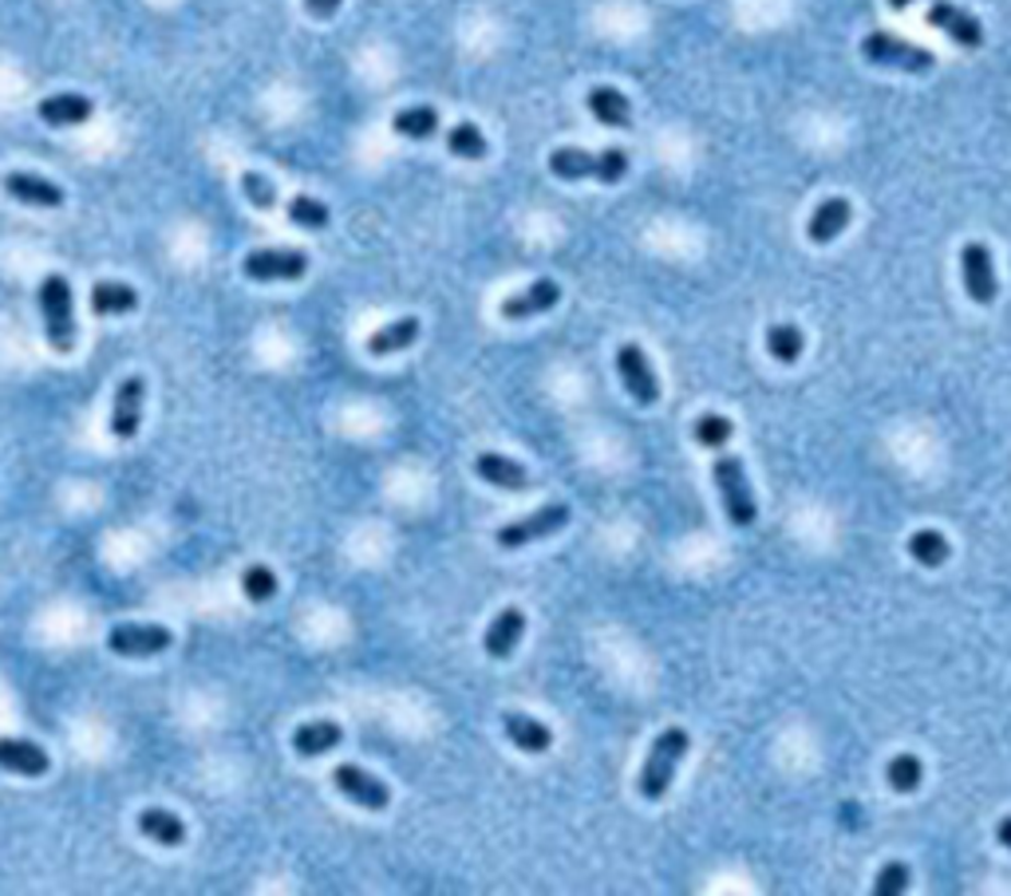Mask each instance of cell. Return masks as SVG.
I'll list each match as a JSON object with an SVG mask.
<instances>
[{"label": "cell", "mask_w": 1011, "mask_h": 896, "mask_svg": "<svg viewBox=\"0 0 1011 896\" xmlns=\"http://www.w3.org/2000/svg\"><path fill=\"white\" fill-rule=\"evenodd\" d=\"M569 525V505L566 502H549L542 505V510H534L530 517H522V522H510L498 530V545L502 549H522V545H534L542 542V537L557 534V530H566Z\"/></svg>", "instance_id": "52a82bcc"}, {"label": "cell", "mask_w": 1011, "mask_h": 896, "mask_svg": "<svg viewBox=\"0 0 1011 896\" xmlns=\"http://www.w3.org/2000/svg\"><path fill=\"white\" fill-rule=\"evenodd\" d=\"M905 888H909V865H900V861L881 865L878 881H873V893L878 896H900Z\"/></svg>", "instance_id": "e575fe53"}, {"label": "cell", "mask_w": 1011, "mask_h": 896, "mask_svg": "<svg viewBox=\"0 0 1011 896\" xmlns=\"http://www.w3.org/2000/svg\"><path fill=\"white\" fill-rule=\"evenodd\" d=\"M688 746H692V738L684 726H664V731H660L652 750H648L644 766H640V798L660 802V798L672 790V778H676L679 763L688 755Z\"/></svg>", "instance_id": "6da1fadb"}, {"label": "cell", "mask_w": 1011, "mask_h": 896, "mask_svg": "<svg viewBox=\"0 0 1011 896\" xmlns=\"http://www.w3.org/2000/svg\"><path fill=\"white\" fill-rule=\"evenodd\" d=\"M139 309V292L123 281H100L92 289V313L95 316H123Z\"/></svg>", "instance_id": "484cf974"}, {"label": "cell", "mask_w": 1011, "mask_h": 896, "mask_svg": "<svg viewBox=\"0 0 1011 896\" xmlns=\"http://www.w3.org/2000/svg\"><path fill=\"white\" fill-rule=\"evenodd\" d=\"M549 174L561 182H581V178H597L605 186H617L628 174V154L608 147V151H581V147H561V151L549 154Z\"/></svg>", "instance_id": "7a4b0ae2"}, {"label": "cell", "mask_w": 1011, "mask_h": 896, "mask_svg": "<svg viewBox=\"0 0 1011 896\" xmlns=\"http://www.w3.org/2000/svg\"><path fill=\"white\" fill-rule=\"evenodd\" d=\"M95 115V103L80 91H60V95H48L40 100V119L48 127H80Z\"/></svg>", "instance_id": "e0dca14e"}, {"label": "cell", "mask_w": 1011, "mask_h": 896, "mask_svg": "<svg viewBox=\"0 0 1011 896\" xmlns=\"http://www.w3.org/2000/svg\"><path fill=\"white\" fill-rule=\"evenodd\" d=\"M617 375L625 383V392L632 395V404L640 407L660 404V375L640 344H625L617 352Z\"/></svg>", "instance_id": "8992f818"}, {"label": "cell", "mask_w": 1011, "mask_h": 896, "mask_svg": "<svg viewBox=\"0 0 1011 896\" xmlns=\"http://www.w3.org/2000/svg\"><path fill=\"white\" fill-rule=\"evenodd\" d=\"M711 478H716V486H719V498H723V510H728L731 525H739V530L755 525L758 505H755V493H751L747 470H743V458H735V454L716 458Z\"/></svg>", "instance_id": "277c9868"}, {"label": "cell", "mask_w": 1011, "mask_h": 896, "mask_svg": "<svg viewBox=\"0 0 1011 896\" xmlns=\"http://www.w3.org/2000/svg\"><path fill=\"white\" fill-rule=\"evenodd\" d=\"M142 399H147V383H142V375H131V380L119 383V392H115V404H112V434L119 439V443H127V439H135V434H139Z\"/></svg>", "instance_id": "5bb4252c"}, {"label": "cell", "mask_w": 1011, "mask_h": 896, "mask_svg": "<svg viewBox=\"0 0 1011 896\" xmlns=\"http://www.w3.org/2000/svg\"><path fill=\"white\" fill-rule=\"evenodd\" d=\"M446 151L455 154V159L478 162V159H486L490 142H486L483 127H475V123H455V127L446 131Z\"/></svg>", "instance_id": "f1b7e54d"}, {"label": "cell", "mask_w": 1011, "mask_h": 896, "mask_svg": "<svg viewBox=\"0 0 1011 896\" xmlns=\"http://www.w3.org/2000/svg\"><path fill=\"white\" fill-rule=\"evenodd\" d=\"M4 194L16 198V202H24V206H40V210H56V206H63V190L56 186V182L40 178V174L12 171L9 178H4Z\"/></svg>", "instance_id": "2e32d148"}, {"label": "cell", "mask_w": 1011, "mask_h": 896, "mask_svg": "<svg viewBox=\"0 0 1011 896\" xmlns=\"http://www.w3.org/2000/svg\"><path fill=\"white\" fill-rule=\"evenodd\" d=\"M925 21H929L932 28H941L944 36H949L952 44H961V48H980L984 44V24L976 21L972 12H964L961 4H952V0H932Z\"/></svg>", "instance_id": "7c38bea8"}, {"label": "cell", "mask_w": 1011, "mask_h": 896, "mask_svg": "<svg viewBox=\"0 0 1011 896\" xmlns=\"http://www.w3.org/2000/svg\"><path fill=\"white\" fill-rule=\"evenodd\" d=\"M139 834L151 837V841H159V846L174 849V846H183L186 841V822L178 814H171V810L151 806V810H142L139 814Z\"/></svg>", "instance_id": "cb8c5ba5"}, {"label": "cell", "mask_w": 1011, "mask_h": 896, "mask_svg": "<svg viewBox=\"0 0 1011 896\" xmlns=\"http://www.w3.org/2000/svg\"><path fill=\"white\" fill-rule=\"evenodd\" d=\"M419 328H423V324L415 321V316H399V321H392L387 328H380V333L368 336V352L372 356L404 352V348H411V344L419 340Z\"/></svg>", "instance_id": "d4e9b609"}, {"label": "cell", "mask_w": 1011, "mask_h": 896, "mask_svg": "<svg viewBox=\"0 0 1011 896\" xmlns=\"http://www.w3.org/2000/svg\"><path fill=\"white\" fill-rule=\"evenodd\" d=\"M242 190H245V198H249L257 210H274L277 206V190H274V182L265 178V174H245L242 178Z\"/></svg>", "instance_id": "d590c367"}, {"label": "cell", "mask_w": 1011, "mask_h": 896, "mask_svg": "<svg viewBox=\"0 0 1011 896\" xmlns=\"http://www.w3.org/2000/svg\"><path fill=\"white\" fill-rule=\"evenodd\" d=\"M340 743H345V726L333 719H313V723H301L293 731V750L301 758H321Z\"/></svg>", "instance_id": "ac0fdd59"}, {"label": "cell", "mask_w": 1011, "mask_h": 896, "mask_svg": "<svg viewBox=\"0 0 1011 896\" xmlns=\"http://www.w3.org/2000/svg\"><path fill=\"white\" fill-rule=\"evenodd\" d=\"M589 115L601 123V127H632V103H628L625 91L617 88H593L589 91Z\"/></svg>", "instance_id": "603a6c76"}, {"label": "cell", "mask_w": 1011, "mask_h": 896, "mask_svg": "<svg viewBox=\"0 0 1011 896\" xmlns=\"http://www.w3.org/2000/svg\"><path fill=\"white\" fill-rule=\"evenodd\" d=\"M340 4H345V0H304L309 16H316V21H328V16H336V12H340Z\"/></svg>", "instance_id": "8d00e7d4"}, {"label": "cell", "mask_w": 1011, "mask_h": 896, "mask_svg": "<svg viewBox=\"0 0 1011 896\" xmlns=\"http://www.w3.org/2000/svg\"><path fill=\"white\" fill-rule=\"evenodd\" d=\"M392 127H395V135H404V139H415V142L435 139L439 112L435 107H404V112L392 119Z\"/></svg>", "instance_id": "4dcf8cb0"}, {"label": "cell", "mask_w": 1011, "mask_h": 896, "mask_svg": "<svg viewBox=\"0 0 1011 896\" xmlns=\"http://www.w3.org/2000/svg\"><path fill=\"white\" fill-rule=\"evenodd\" d=\"M333 782H336V790L348 798V802H356V806L375 810V814L392 806V790H387V782H380L375 775H368L364 766L340 763L333 770Z\"/></svg>", "instance_id": "9c48e42d"}, {"label": "cell", "mask_w": 1011, "mask_h": 896, "mask_svg": "<svg viewBox=\"0 0 1011 896\" xmlns=\"http://www.w3.org/2000/svg\"><path fill=\"white\" fill-rule=\"evenodd\" d=\"M802 348H806V336L799 324H770L767 328V352L775 363H799Z\"/></svg>", "instance_id": "83f0119b"}, {"label": "cell", "mask_w": 1011, "mask_h": 896, "mask_svg": "<svg viewBox=\"0 0 1011 896\" xmlns=\"http://www.w3.org/2000/svg\"><path fill=\"white\" fill-rule=\"evenodd\" d=\"M885 4H890L893 12H905V9H909V4H913V0H885Z\"/></svg>", "instance_id": "f35d334b"}, {"label": "cell", "mask_w": 1011, "mask_h": 896, "mask_svg": "<svg viewBox=\"0 0 1011 896\" xmlns=\"http://www.w3.org/2000/svg\"><path fill=\"white\" fill-rule=\"evenodd\" d=\"M242 269L253 281H301L309 272V257L301 249H257L245 257Z\"/></svg>", "instance_id": "8fae6325"}, {"label": "cell", "mask_w": 1011, "mask_h": 896, "mask_svg": "<svg viewBox=\"0 0 1011 896\" xmlns=\"http://www.w3.org/2000/svg\"><path fill=\"white\" fill-rule=\"evenodd\" d=\"M48 755H44L36 743H21V738H0V770H12V775L24 778H40L48 775Z\"/></svg>", "instance_id": "44dd1931"}, {"label": "cell", "mask_w": 1011, "mask_h": 896, "mask_svg": "<svg viewBox=\"0 0 1011 896\" xmlns=\"http://www.w3.org/2000/svg\"><path fill=\"white\" fill-rule=\"evenodd\" d=\"M475 474L483 482L498 486V490H526L530 486V470L506 454H478L475 458Z\"/></svg>", "instance_id": "7402d4cb"}, {"label": "cell", "mask_w": 1011, "mask_h": 896, "mask_svg": "<svg viewBox=\"0 0 1011 896\" xmlns=\"http://www.w3.org/2000/svg\"><path fill=\"white\" fill-rule=\"evenodd\" d=\"M502 731H506V738H510L518 750H526V755H546L549 746H554V731L534 715L510 711V715H502Z\"/></svg>", "instance_id": "ffe728a7"}, {"label": "cell", "mask_w": 1011, "mask_h": 896, "mask_svg": "<svg viewBox=\"0 0 1011 896\" xmlns=\"http://www.w3.org/2000/svg\"><path fill=\"white\" fill-rule=\"evenodd\" d=\"M289 218H293L301 230H324V225H328V206L309 198V194H297L293 202H289Z\"/></svg>", "instance_id": "836d02e7"}, {"label": "cell", "mask_w": 1011, "mask_h": 896, "mask_svg": "<svg viewBox=\"0 0 1011 896\" xmlns=\"http://www.w3.org/2000/svg\"><path fill=\"white\" fill-rule=\"evenodd\" d=\"M522 636H526V613H522V608H502V613L490 620V628H486L483 648L490 660H510L514 648L522 644Z\"/></svg>", "instance_id": "9a60e30c"}, {"label": "cell", "mask_w": 1011, "mask_h": 896, "mask_svg": "<svg viewBox=\"0 0 1011 896\" xmlns=\"http://www.w3.org/2000/svg\"><path fill=\"white\" fill-rule=\"evenodd\" d=\"M996 837H1000L1003 849H1011V817H1003L1000 826H996Z\"/></svg>", "instance_id": "74e56055"}, {"label": "cell", "mask_w": 1011, "mask_h": 896, "mask_svg": "<svg viewBox=\"0 0 1011 896\" xmlns=\"http://www.w3.org/2000/svg\"><path fill=\"white\" fill-rule=\"evenodd\" d=\"M242 593L249 596L253 605L274 601L277 596V573L269 569V565H249V569L242 573Z\"/></svg>", "instance_id": "d6a6232c"}, {"label": "cell", "mask_w": 1011, "mask_h": 896, "mask_svg": "<svg viewBox=\"0 0 1011 896\" xmlns=\"http://www.w3.org/2000/svg\"><path fill=\"white\" fill-rule=\"evenodd\" d=\"M174 644L171 628L162 625H115L107 632V648L115 655H131V660H147V655H159Z\"/></svg>", "instance_id": "30bf717a"}, {"label": "cell", "mask_w": 1011, "mask_h": 896, "mask_svg": "<svg viewBox=\"0 0 1011 896\" xmlns=\"http://www.w3.org/2000/svg\"><path fill=\"white\" fill-rule=\"evenodd\" d=\"M40 313L51 352L68 356L75 348V309H71V284L60 272H48L40 284Z\"/></svg>", "instance_id": "3957f363"}, {"label": "cell", "mask_w": 1011, "mask_h": 896, "mask_svg": "<svg viewBox=\"0 0 1011 896\" xmlns=\"http://www.w3.org/2000/svg\"><path fill=\"white\" fill-rule=\"evenodd\" d=\"M885 782L897 790V794H917L920 782H925V763H920L917 755H893L890 763H885Z\"/></svg>", "instance_id": "f546056e"}, {"label": "cell", "mask_w": 1011, "mask_h": 896, "mask_svg": "<svg viewBox=\"0 0 1011 896\" xmlns=\"http://www.w3.org/2000/svg\"><path fill=\"white\" fill-rule=\"evenodd\" d=\"M850 218H853V210H850V202H846V198H826L818 210L810 213V222H806L810 242H814V245L838 242L841 233H846V225H850Z\"/></svg>", "instance_id": "d6986e66"}, {"label": "cell", "mask_w": 1011, "mask_h": 896, "mask_svg": "<svg viewBox=\"0 0 1011 896\" xmlns=\"http://www.w3.org/2000/svg\"><path fill=\"white\" fill-rule=\"evenodd\" d=\"M561 301V284L554 277H537L534 284H526L522 292H510L502 301V316L506 321H530V316L549 313L554 304Z\"/></svg>", "instance_id": "4fadbf2b"}, {"label": "cell", "mask_w": 1011, "mask_h": 896, "mask_svg": "<svg viewBox=\"0 0 1011 896\" xmlns=\"http://www.w3.org/2000/svg\"><path fill=\"white\" fill-rule=\"evenodd\" d=\"M861 56H865L870 63H878V68L913 71V75H925V71L937 68V56H932L929 48L900 40V36H893V32H870V36L861 40Z\"/></svg>", "instance_id": "5b68a950"}, {"label": "cell", "mask_w": 1011, "mask_h": 896, "mask_svg": "<svg viewBox=\"0 0 1011 896\" xmlns=\"http://www.w3.org/2000/svg\"><path fill=\"white\" fill-rule=\"evenodd\" d=\"M961 277H964V292H968L972 301L996 304L1000 277H996V261H991V249L984 242H968L961 249Z\"/></svg>", "instance_id": "ba28073f"}, {"label": "cell", "mask_w": 1011, "mask_h": 896, "mask_svg": "<svg viewBox=\"0 0 1011 896\" xmlns=\"http://www.w3.org/2000/svg\"><path fill=\"white\" fill-rule=\"evenodd\" d=\"M909 557L917 565H925V569H941L952 557V545L941 530H917V534L909 537Z\"/></svg>", "instance_id": "4316f807"}, {"label": "cell", "mask_w": 1011, "mask_h": 896, "mask_svg": "<svg viewBox=\"0 0 1011 896\" xmlns=\"http://www.w3.org/2000/svg\"><path fill=\"white\" fill-rule=\"evenodd\" d=\"M692 434H696L699 446H708V451H723V446L731 443V434H735V423H731L728 415L704 411L696 423H692Z\"/></svg>", "instance_id": "1f68e13d"}]
</instances>
